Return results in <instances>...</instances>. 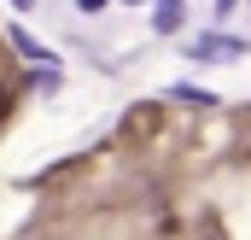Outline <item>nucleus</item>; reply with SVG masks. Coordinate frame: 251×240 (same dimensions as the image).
<instances>
[{
  "instance_id": "4",
  "label": "nucleus",
  "mask_w": 251,
  "mask_h": 240,
  "mask_svg": "<svg viewBox=\"0 0 251 240\" xmlns=\"http://www.w3.org/2000/svg\"><path fill=\"white\" fill-rule=\"evenodd\" d=\"M134 6H140V0H134Z\"/></svg>"
},
{
  "instance_id": "3",
  "label": "nucleus",
  "mask_w": 251,
  "mask_h": 240,
  "mask_svg": "<svg viewBox=\"0 0 251 240\" xmlns=\"http://www.w3.org/2000/svg\"><path fill=\"white\" fill-rule=\"evenodd\" d=\"M12 6H35V0H12Z\"/></svg>"
},
{
  "instance_id": "1",
  "label": "nucleus",
  "mask_w": 251,
  "mask_h": 240,
  "mask_svg": "<svg viewBox=\"0 0 251 240\" xmlns=\"http://www.w3.org/2000/svg\"><path fill=\"white\" fill-rule=\"evenodd\" d=\"M181 24V0H158V30H176Z\"/></svg>"
},
{
  "instance_id": "2",
  "label": "nucleus",
  "mask_w": 251,
  "mask_h": 240,
  "mask_svg": "<svg viewBox=\"0 0 251 240\" xmlns=\"http://www.w3.org/2000/svg\"><path fill=\"white\" fill-rule=\"evenodd\" d=\"M76 6H82V12H100V6H105V0H76Z\"/></svg>"
}]
</instances>
